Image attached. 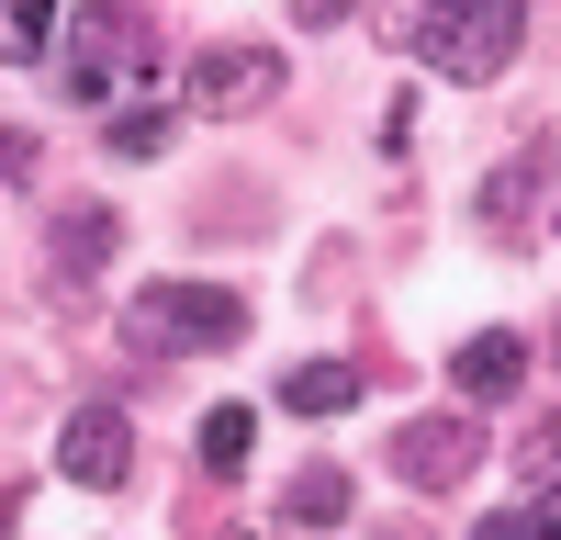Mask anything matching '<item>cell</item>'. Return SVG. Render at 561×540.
I'll return each mask as SVG.
<instances>
[{"instance_id":"18","label":"cell","mask_w":561,"mask_h":540,"mask_svg":"<svg viewBox=\"0 0 561 540\" xmlns=\"http://www.w3.org/2000/svg\"><path fill=\"white\" fill-rule=\"evenodd\" d=\"M293 23H304V34H325V23H348V0H293Z\"/></svg>"},{"instance_id":"5","label":"cell","mask_w":561,"mask_h":540,"mask_svg":"<svg viewBox=\"0 0 561 540\" xmlns=\"http://www.w3.org/2000/svg\"><path fill=\"white\" fill-rule=\"evenodd\" d=\"M472 462H483V439L460 428V417H415V428L393 439V473H404L415 495H449V484L472 473Z\"/></svg>"},{"instance_id":"17","label":"cell","mask_w":561,"mask_h":540,"mask_svg":"<svg viewBox=\"0 0 561 540\" xmlns=\"http://www.w3.org/2000/svg\"><path fill=\"white\" fill-rule=\"evenodd\" d=\"M472 540H550V529H539V507H517V518H483Z\"/></svg>"},{"instance_id":"14","label":"cell","mask_w":561,"mask_h":540,"mask_svg":"<svg viewBox=\"0 0 561 540\" xmlns=\"http://www.w3.org/2000/svg\"><path fill=\"white\" fill-rule=\"evenodd\" d=\"M57 12H68V0H12V57H34V45L57 34Z\"/></svg>"},{"instance_id":"9","label":"cell","mask_w":561,"mask_h":540,"mask_svg":"<svg viewBox=\"0 0 561 540\" xmlns=\"http://www.w3.org/2000/svg\"><path fill=\"white\" fill-rule=\"evenodd\" d=\"M45 248H57V270H68V282H90V270L113 259V214H102V203H68L57 225H45Z\"/></svg>"},{"instance_id":"8","label":"cell","mask_w":561,"mask_h":540,"mask_svg":"<svg viewBox=\"0 0 561 540\" xmlns=\"http://www.w3.org/2000/svg\"><path fill=\"white\" fill-rule=\"evenodd\" d=\"M280 405H293V417H348L359 372H348V360H293V372H280Z\"/></svg>"},{"instance_id":"3","label":"cell","mask_w":561,"mask_h":540,"mask_svg":"<svg viewBox=\"0 0 561 540\" xmlns=\"http://www.w3.org/2000/svg\"><path fill=\"white\" fill-rule=\"evenodd\" d=\"M124 338L135 349H237L248 338V304L225 282H147L124 304Z\"/></svg>"},{"instance_id":"4","label":"cell","mask_w":561,"mask_h":540,"mask_svg":"<svg viewBox=\"0 0 561 540\" xmlns=\"http://www.w3.org/2000/svg\"><path fill=\"white\" fill-rule=\"evenodd\" d=\"M259 102H280V57L270 45H203L192 57V113H259Z\"/></svg>"},{"instance_id":"11","label":"cell","mask_w":561,"mask_h":540,"mask_svg":"<svg viewBox=\"0 0 561 540\" xmlns=\"http://www.w3.org/2000/svg\"><path fill=\"white\" fill-rule=\"evenodd\" d=\"M528 180H539V135H528L517 158H505V180H483V225H494V237H517V214H528Z\"/></svg>"},{"instance_id":"12","label":"cell","mask_w":561,"mask_h":540,"mask_svg":"<svg viewBox=\"0 0 561 540\" xmlns=\"http://www.w3.org/2000/svg\"><path fill=\"white\" fill-rule=\"evenodd\" d=\"M248 439H259L248 405H214V417H203V462H214V473H237V462H248Z\"/></svg>"},{"instance_id":"19","label":"cell","mask_w":561,"mask_h":540,"mask_svg":"<svg viewBox=\"0 0 561 540\" xmlns=\"http://www.w3.org/2000/svg\"><path fill=\"white\" fill-rule=\"evenodd\" d=\"M539 529H550V540H561V484H539Z\"/></svg>"},{"instance_id":"13","label":"cell","mask_w":561,"mask_h":540,"mask_svg":"<svg viewBox=\"0 0 561 540\" xmlns=\"http://www.w3.org/2000/svg\"><path fill=\"white\" fill-rule=\"evenodd\" d=\"M102 147H113V158H158V147H169V113H113Z\"/></svg>"},{"instance_id":"15","label":"cell","mask_w":561,"mask_h":540,"mask_svg":"<svg viewBox=\"0 0 561 540\" xmlns=\"http://www.w3.org/2000/svg\"><path fill=\"white\" fill-rule=\"evenodd\" d=\"M34 169H45V158H34V135H12V124H0V192H23Z\"/></svg>"},{"instance_id":"10","label":"cell","mask_w":561,"mask_h":540,"mask_svg":"<svg viewBox=\"0 0 561 540\" xmlns=\"http://www.w3.org/2000/svg\"><path fill=\"white\" fill-rule=\"evenodd\" d=\"M280 518H293V529H337L348 518V473L337 462H304L293 484H280Z\"/></svg>"},{"instance_id":"7","label":"cell","mask_w":561,"mask_h":540,"mask_svg":"<svg viewBox=\"0 0 561 540\" xmlns=\"http://www.w3.org/2000/svg\"><path fill=\"white\" fill-rule=\"evenodd\" d=\"M517 372H528V349L505 338V327H494V338H460V360H449V383L472 394V405H505V394H517Z\"/></svg>"},{"instance_id":"1","label":"cell","mask_w":561,"mask_h":540,"mask_svg":"<svg viewBox=\"0 0 561 540\" xmlns=\"http://www.w3.org/2000/svg\"><path fill=\"white\" fill-rule=\"evenodd\" d=\"M382 34L415 45L438 79H505L517 45H528V12H517V0H393Z\"/></svg>"},{"instance_id":"16","label":"cell","mask_w":561,"mask_h":540,"mask_svg":"<svg viewBox=\"0 0 561 540\" xmlns=\"http://www.w3.org/2000/svg\"><path fill=\"white\" fill-rule=\"evenodd\" d=\"M528 473H539V484H561V417H539V428H528Z\"/></svg>"},{"instance_id":"6","label":"cell","mask_w":561,"mask_h":540,"mask_svg":"<svg viewBox=\"0 0 561 540\" xmlns=\"http://www.w3.org/2000/svg\"><path fill=\"white\" fill-rule=\"evenodd\" d=\"M57 462H68V484L113 495V484L135 473V428L113 417V405H79V417H68V439H57Z\"/></svg>"},{"instance_id":"2","label":"cell","mask_w":561,"mask_h":540,"mask_svg":"<svg viewBox=\"0 0 561 540\" xmlns=\"http://www.w3.org/2000/svg\"><path fill=\"white\" fill-rule=\"evenodd\" d=\"M158 68V23L124 12V0H79L68 12V102H124Z\"/></svg>"}]
</instances>
